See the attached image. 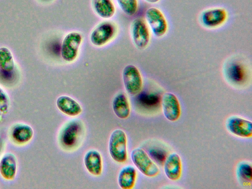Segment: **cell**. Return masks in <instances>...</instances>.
Returning a JSON list of instances; mask_svg holds the SVG:
<instances>
[{
    "instance_id": "obj_5",
    "label": "cell",
    "mask_w": 252,
    "mask_h": 189,
    "mask_svg": "<svg viewBox=\"0 0 252 189\" xmlns=\"http://www.w3.org/2000/svg\"><path fill=\"white\" fill-rule=\"evenodd\" d=\"M145 17L150 31L155 37L160 38L167 33L168 22L160 9L156 7H149L145 12Z\"/></svg>"
},
{
    "instance_id": "obj_30",
    "label": "cell",
    "mask_w": 252,
    "mask_h": 189,
    "mask_svg": "<svg viewBox=\"0 0 252 189\" xmlns=\"http://www.w3.org/2000/svg\"><path fill=\"white\" fill-rule=\"evenodd\" d=\"M146 2L150 4H156L159 2L161 0H144Z\"/></svg>"
},
{
    "instance_id": "obj_25",
    "label": "cell",
    "mask_w": 252,
    "mask_h": 189,
    "mask_svg": "<svg viewBox=\"0 0 252 189\" xmlns=\"http://www.w3.org/2000/svg\"><path fill=\"white\" fill-rule=\"evenodd\" d=\"M160 98L154 94H141L138 97V102L145 107L156 106L159 103Z\"/></svg>"
},
{
    "instance_id": "obj_6",
    "label": "cell",
    "mask_w": 252,
    "mask_h": 189,
    "mask_svg": "<svg viewBox=\"0 0 252 189\" xmlns=\"http://www.w3.org/2000/svg\"><path fill=\"white\" fill-rule=\"evenodd\" d=\"M130 33L132 42L137 49L143 50L148 47L151 34L145 20L141 18L134 19L130 24Z\"/></svg>"
},
{
    "instance_id": "obj_4",
    "label": "cell",
    "mask_w": 252,
    "mask_h": 189,
    "mask_svg": "<svg viewBox=\"0 0 252 189\" xmlns=\"http://www.w3.org/2000/svg\"><path fill=\"white\" fill-rule=\"evenodd\" d=\"M109 152L112 158L118 163H124L127 158V137L122 129L114 130L109 140Z\"/></svg>"
},
{
    "instance_id": "obj_26",
    "label": "cell",
    "mask_w": 252,
    "mask_h": 189,
    "mask_svg": "<svg viewBox=\"0 0 252 189\" xmlns=\"http://www.w3.org/2000/svg\"><path fill=\"white\" fill-rule=\"evenodd\" d=\"M10 106V100L7 94L0 87V113L6 114Z\"/></svg>"
},
{
    "instance_id": "obj_19",
    "label": "cell",
    "mask_w": 252,
    "mask_h": 189,
    "mask_svg": "<svg viewBox=\"0 0 252 189\" xmlns=\"http://www.w3.org/2000/svg\"><path fill=\"white\" fill-rule=\"evenodd\" d=\"M112 108L115 114L120 119H127L130 112L128 99L124 93H119L114 97Z\"/></svg>"
},
{
    "instance_id": "obj_24",
    "label": "cell",
    "mask_w": 252,
    "mask_h": 189,
    "mask_svg": "<svg viewBox=\"0 0 252 189\" xmlns=\"http://www.w3.org/2000/svg\"><path fill=\"white\" fill-rule=\"evenodd\" d=\"M237 175L239 178L246 183L251 182L252 179V168L248 162H241L237 167Z\"/></svg>"
},
{
    "instance_id": "obj_14",
    "label": "cell",
    "mask_w": 252,
    "mask_h": 189,
    "mask_svg": "<svg viewBox=\"0 0 252 189\" xmlns=\"http://www.w3.org/2000/svg\"><path fill=\"white\" fill-rule=\"evenodd\" d=\"M17 170L16 157L12 153H5L0 159V176L6 181H12L16 177Z\"/></svg>"
},
{
    "instance_id": "obj_22",
    "label": "cell",
    "mask_w": 252,
    "mask_h": 189,
    "mask_svg": "<svg viewBox=\"0 0 252 189\" xmlns=\"http://www.w3.org/2000/svg\"><path fill=\"white\" fill-rule=\"evenodd\" d=\"M16 67L12 54L10 50L5 47L0 48V69L11 71Z\"/></svg>"
},
{
    "instance_id": "obj_9",
    "label": "cell",
    "mask_w": 252,
    "mask_h": 189,
    "mask_svg": "<svg viewBox=\"0 0 252 189\" xmlns=\"http://www.w3.org/2000/svg\"><path fill=\"white\" fill-rule=\"evenodd\" d=\"M227 19V11L225 8L221 7L205 9L200 15V23L208 29L218 28L223 25Z\"/></svg>"
},
{
    "instance_id": "obj_8",
    "label": "cell",
    "mask_w": 252,
    "mask_h": 189,
    "mask_svg": "<svg viewBox=\"0 0 252 189\" xmlns=\"http://www.w3.org/2000/svg\"><path fill=\"white\" fill-rule=\"evenodd\" d=\"M131 158L135 166L144 175L154 177L159 173L158 165L143 149L139 148L134 149L131 153Z\"/></svg>"
},
{
    "instance_id": "obj_15",
    "label": "cell",
    "mask_w": 252,
    "mask_h": 189,
    "mask_svg": "<svg viewBox=\"0 0 252 189\" xmlns=\"http://www.w3.org/2000/svg\"><path fill=\"white\" fill-rule=\"evenodd\" d=\"M164 171L166 177L172 181L179 179L182 174L180 157L175 153L170 154L164 162Z\"/></svg>"
},
{
    "instance_id": "obj_13",
    "label": "cell",
    "mask_w": 252,
    "mask_h": 189,
    "mask_svg": "<svg viewBox=\"0 0 252 189\" xmlns=\"http://www.w3.org/2000/svg\"><path fill=\"white\" fill-rule=\"evenodd\" d=\"M161 106L164 117L171 122L179 119L181 113L179 101L175 94L166 92L161 98Z\"/></svg>"
},
{
    "instance_id": "obj_20",
    "label": "cell",
    "mask_w": 252,
    "mask_h": 189,
    "mask_svg": "<svg viewBox=\"0 0 252 189\" xmlns=\"http://www.w3.org/2000/svg\"><path fill=\"white\" fill-rule=\"evenodd\" d=\"M136 170L132 166L123 167L120 171L118 178L119 186L123 189H132L136 182Z\"/></svg>"
},
{
    "instance_id": "obj_3",
    "label": "cell",
    "mask_w": 252,
    "mask_h": 189,
    "mask_svg": "<svg viewBox=\"0 0 252 189\" xmlns=\"http://www.w3.org/2000/svg\"><path fill=\"white\" fill-rule=\"evenodd\" d=\"M118 28L111 21H104L98 24L92 31L90 34L91 43L96 47H102L110 41L116 36Z\"/></svg>"
},
{
    "instance_id": "obj_27",
    "label": "cell",
    "mask_w": 252,
    "mask_h": 189,
    "mask_svg": "<svg viewBox=\"0 0 252 189\" xmlns=\"http://www.w3.org/2000/svg\"><path fill=\"white\" fill-rule=\"evenodd\" d=\"M161 149L157 148H152L149 150V154L157 162L159 163H164L166 158V153Z\"/></svg>"
},
{
    "instance_id": "obj_23",
    "label": "cell",
    "mask_w": 252,
    "mask_h": 189,
    "mask_svg": "<svg viewBox=\"0 0 252 189\" xmlns=\"http://www.w3.org/2000/svg\"><path fill=\"white\" fill-rule=\"evenodd\" d=\"M120 9L127 16H132L138 9V0H115Z\"/></svg>"
},
{
    "instance_id": "obj_2",
    "label": "cell",
    "mask_w": 252,
    "mask_h": 189,
    "mask_svg": "<svg viewBox=\"0 0 252 189\" xmlns=\"http://www.w3.org/2000/svg\"><path fill=\"white\" fill-rule=\"evenodd\" d=\"M83 40L82 34L77 31L70 32L64 36L60 50L61 57L63 61L71 63L76 60Z\"/></svg>"
},
{
    "instance_id": "obj_1",
    "label": "cell",
    "mask_w": 252,
    "mask_h": 189,
    "mask_svg": "<svg viewBox=\"0 0 252 189\" xmlns=\"http://www.w3.org/2000/svg\"><path fill=\"white\" fill-rule=\"evenodd\" d=\"M85 133V126L81 120L73 119L69 121L61 128L59 133L60 146L67 152L76 150L83 142Z\"/></svg>"
},
{
    "instance_id": "obj_10",
    "label": "cell",
    "mask_w": 252,
    "mask_h": 189,
    "mask_svg": "<svg viewBox=\"0 0 252 189\" xmlns=\"http://www.w3.org/2000/svg\"><path fill=\"white\" fill-rule=\"evenodd\" d=\"M8 134L10 141L13 144L17 146H24L31 141L34 132L30 126L18 123L11 126Z\"/></svg>"
},
{
    "instance_id": "obj_16",
    "label": "cell",
    "mask_w": 252,
    "mask_h": 189,
    "mask_svg": "<svg viewBox=\"0 0 252 189\" xmlns=\"http://www.w3.org/2000/svg\"><path fill=\"white\" fill-rule=\"evenodd\" d=\"M56 105L60 111L69 116H77L82 111V107L77 101L65 95L58 97Z\"/></svg>"
},
{
    "instance_id": "obj_21",
    "label": "cell",
    "mask_w": 252,
    "mask_h": 189,
    "mask_svg": "<svg viewBox=\"0 0 252 189\" xmlns=\"http://www.w3.org/2000/svg\"><path fill=\"white\" fill-rule=\"evenodd\" d=\"M21 75L19 70L16 67L11 71H4L0 69V85L6 88L15 87L20 82Z\"/></svg>"
},
{
    "instance_id": "obj_11",
    "label": "cell",
    "mask_w": 252,
    "mask_h": 189,
    "mask_svg": "<svg viewBox=\"0 0 252 189\" xmlns=\"http://www.w3.org/2000/svg\"><path fill=\"white\" fill-rule=\"evenodd\" d=\"M224 72L228 81L236 85L244 84L248 77V70L245 65L238 60L229 61L227 63Z\"/></svg>"
},
{
    "instance_id": "obj_17",
    "label": "cell",
    "mask_w": 252,
    "mask_h": 189,
    "mask_svg": "<svg viewBox=\"0 0 252 189\" xmlns=\"http://www.w3.org/2000/svg\"><path fill=\"white\" fill-rule=\"evenodd\" d=\"M84 162L87 171L94 176H99L102 171V161L100 154L97 151H88L84 158Z\"/></svg>"
},
{
    "instance_id": "obj_18",
    "label": "cell",
    "mask_w": 252,
    "mask_h": 189,
    "mask_svg": "<svg viewBox=\"0 0 252 189\" xmlns=\"http://www.w3.org/2000/svg\"><path fill=\"white\" fill-rule=\"evenodd\" d=\"M91 4L95 13L102 19H110L115 14L116 7L113 0H92Z\"/></svg>"
},
{
    "instance_id": "obj_12",
    "label": "cell",
    "mask_w": 252,
    "mask_h": 189,
    "mask_svg": "<svg viewBox=\"0 0 252 189\" xmlns=\"http://www.w3.org/2000/svg\"><path fill=\"white\" fill-rule=\"evenodd\" d=\"M227 130L233 135L251 138L252 136V124L251 121L238 116H231L226 122Z\"/></svg>"
},
{
    "instance_id": "obj_29",
    "label": "cell",
    "mask_w": 252,
    "mask_h": 189,
    "mask_svg": "<svg viewBox=\"0 0 252 189\" xmlns=\"http://www.w3.org/2000/svg\"><path fill=\"white\" fill-rule=\"evenodd\" d=\"M38 2L42 3V4H49L53 1H54L55 0H36Z\"/></svg>"
},
{
    "instance_id": "obj_7",
    "label": "cell",
    "mask_w": 252,
    "mask_h": 189,
    "mask_svg": "<svg viewBox=\"0 0 252 189\" xmlns=\"http://www.w3.org/2000/svg\"><path fill=\"white\" fill-rule=\"evenodd\" d=\"M122 77L127 93L132 96L140 93L143 88V79L138 68L133 64L126 65L123 69Z\"/></svg>"
},
{
    "instance_id": "obj_28",
    "label": "cell",
    "mask_w": 252,
    "mask_h": 189,
    "mask_svg": "<svg viewBox=\"0 0 252 189\" xmlns=\"http://www.w3.org/2000/svg\"><path fill=\"white\" fill-rule=\"evenodd\" d=\"M5 146L4 140L0 136V157L3 152Z\"/></svg>"
}]
</instances>
